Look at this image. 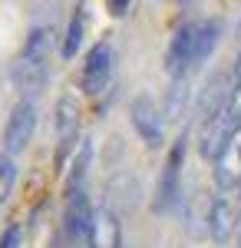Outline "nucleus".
Masks as SVG:
<instances>
[{
	"label": "nucleus",
	"instance_id": "nucleus-6",
	"mask_svg": "<svg viewBox=\"0 0 241 248\" xmlns=\"http://www.w3.org/2000/svg\"><path fill=\"white\" fill-rule=\"evenodd\" d=\"M215 186L218 189H241V126L231 133L225 149L215 159Z\"/></svg>",
	"mask_w": 241,
	"mask_h": 248
},
{
	"label": "nucleus",
	"instance_id": "nucleus-13",
	"mask_svg": "<svg viewBox=\"0 0 241 248\" xmlns=\"http://www.w3.org/2000/svg\"><path fill=\"white\" fill-rule=\"evenodd\" d=\"M83 10H76V17L70 20V30H66V40H63V57H76L79 43H83Z\"/></svg>",
	"mask_w": 241,
	"mask_h": 248
},
{
	"label": "nucleus",
	"instance_id": "nucleus-11",
	"mask_svg": "<svg viewBox=\"0 0 241 248\" xmlns=\"http://www.w3.org/2000/svg\"><path fill=\"white\" fill-rule=\"evenodd\" d=\"M90 245L93 248H119L122 245V225H119V215L103 205L93 215V229H90Z\"/></svg>",
	"mask_w": 241,
	"mask_h": 248
},
{
	"label": "nucleus",
	"instance_id": "nucleus-8",
	"mask_svg": "<svg viewBox=\"0 0 241 248\" xmlns=\"http://www.w3.org/2000/svg\"><path fill=\"white\" fill-rule=\"evenodd\" d=\"M33 126H37V109L30 99H20L14 106V116L7 123V153H20L30 139H33Z\"/></svg>",
	"mask_w": 241,
	"mask_h": 248
},
{
	"label": "nucleus",
	"instance_id": "nucleus-10",
	"mask_svg": "<svg viewBox=\"0 0 241 248\" xmlns=\"http://www.w3.org/2000/svg\"><path fill=\"white\" fill-rule=\"evenodd\" d=\"M182 155H185V146L179 139V146L168 153V162L162 169V179H159V195H155V209L159 212H168L175 205V199H179V166H182Z\"/></svg>",
	"mask_w": 241,
	"mask_h": 248
},
{
	"label": "nucleus",
	"instance_id": "nucleus-3",
	"mask_svg": "<svg viewBox=\"0 0 241 248\" xmlns=\"http://www.w3.org/2000/svg\"><path fill=\"white\" fill-rule=\"evenodd\" d=\"M238 126H241V119L235 116L231 103H225L215 113H208L205 123H202V129H198V153H202L205 159H218V153L225 149V142L231 139V133H235Z\"/></svg>",
	"mask_w": 241,
	"mask_h": 248
},
{
	"label": "nucleus",
	"instance_id": "nucleus-7",
	"mask_svg": "<svg viewBox=\"0 0 241 248\" xmlns=\"http://www.w3.org/2000/svg\"><path fill=\"white\" fill-rule=\"evenodd\" d=\"M132 126H136V133L146 139V146H162V136H166V123H162V113L155 109V103L149 99V96H139L136 103H132Z\"/></svg>",
	"mask_w": 241,
	"mask_h": 248
},
{
	"label": "nucleus",
	"instance_id": "nucleus-14",
	"mask_svg": "<svg viewBox=\"0 0 241 248\" xmlns=\"http://www.w3.org/2000/svg\"><path fill=\"white\" fill-rule=\"evenodd\" d=\"M14 179H17V166L10 155H0V205L7 202V195L14 189Z\"/></svg>",
	"mask_w": 241,
	"mask_h": 248
},
{
	"label": "nucleus",
	"instance_id": "nucleus-16",
	"mask_svg": "<svg viewBox=\"0 0 241 248\" xmlns=\"http://www.w3.org/2000/svg\"><path fill=\"white\" fill-rule=\"evenodd\" d=\"M20 242V229H10L7 235H3V242H0V248H17Z\"/></svg>",
	"mask_w": 241,
	"mask_h": 248
},
{
	"label": "nucleus",
	"instance_id": "nucleus-17",
	"mask_svg": "<svg viewBox=\"0 0 241 248\" xmlns=\"http://www.w3.org/2000/svg\"><path fill=\"white\" fill-rule=\"evenodd\" d=\"M129 3H132V0H109V10L116 14V17H122V14L129 10Z\"/></svg>",
	"mask_w": 241,
	"mask_h": 248
},
{
	"label": "nucleus",
	"instance_id": "nucleus-2",
	"mask_svg": "<svg viewBox=\"0 0 241 248\" xmlns=\"http://www.w3.org/2000/svg\"><path fill=\"white\" fill-rule=\"evenodd\" d=\"M53 30L50 27H37L30 37H27V46L20 53L17 66H14V79H17L20 90L27 93H40L43 83L50 77V60H53Z\"/></svg>",
	"mask_w": 241,
	"mask_h": 248
},
{
	"label": "nucleus",
	"instance_id": "nucleus-19",
	"mask_svg": "<svg viewBox=\"0 0 241 248\" xmlns=\"http://www.w3.org/2000/svg\"><path fill=\"white\" fill-rule=\"evenodd\" d=\"M238 248H241V235H238Z\"/></svg>",
	"mask_w": 241,
	"mask_h": 248
},
{
	"label": "nucleus",
	"instance_id": "nucleus-4",
	"mask_svg": "<svg viewBox=\"0 0 241 248\" xmlns=\"http://www.w3.org/2000/svg\"><path fill=\"white\" fill-rule=\"evenodd\" d=\"M241 218V195L238 189H218L211 199V218H208V235L215 242H228Z\"/></svg>",
	"mask_w": 241,
	"mask_h": 248
},
{
	"label": "nucleus",
	"instance_id": "nucleus-15",
	"mask_svg": "<svg viewBox=\"0 0 241 248\" xmlns=\"http://www.w3.org/2000/svg\"><path fill=\"white\" fill-rule=\"evenodd\" d=\"M228 103H231L235 116L241 119V77H238V83H235V90H231V99H228Z\"/></svg>",
	"mask_w": 241,
	"mask_h": 248
},
{
	"label": "nucleus",
	"instance_id": "nucleus-9",
	"mask_svg": "<svg viewBox=\"0 0 241 248\" xmlns=\"http://www.w3.org/2000/svg\"><path fill=\"white\" fill-rule=\"evenodd\" d=\"M93 215L90 209V199L83 189H73L70 199H66V212H63V222H66V232L70 238H90V229H93Z\"/></svg>",
	"mask_w": 241,
	"mask_h": 248
},
{
	"label": "nucleus",
	"instance_id": "nucleus-5",
	"mask_svg": "<svg viewBox=\"0 0 241 248\" xmlns=\"http://www.w3.org/2000/svg\"><path fill=\"white\" fill-rule=\"evenodd\" d=\"M112 79V46L109 43H96L86 57V66H83V90L90 96H99Z\"/></svg>",
	"mask_w": 241,
	"mask_h": 248
},
{
	"label": "nucleus",
	"instance_id": "nucleus-18",
	"mask_svg": "<svg viewBox=\"0 0 241 248\" xmlns=\"http://www.w3.org/2000/svg\"><path fill=\"white\" fill-rule=\"evenodd\" d=\"M238 77H241V57H238Z\"/></svg>",
	"mask_w": 241,
	"mask_h": 248
},
{
	"label": "nucleus",
	"instance_id": "nucleus-1",
	"mask_svg": "<svg viewBox=\"0 0 241 248\" xmlns=\"http://www.w3.org/2000/svg\"><path fill=\"white\" fill-rule=\"evenodd\" d=\"M222 37V23L218 20H195V23H182L175 30V37L168 43V73L172 77H188V70H195Z\"/></svg>",
	"mask_w": 241,
	"mask_h": 248
},
{
	"label": "nucleus",
	"instance_id": "nucleus-12",
	"mask_svg": "<svg viewBox=\"0 0 241 248\" xmlns=\"http://www.w3.org/2000/svg\"><path fill=\"white\" fill-rule=\"evenodd\" d=\"M56 136H60V146H73L76 136H79V109H76L73 96H63L60 106H56Z\"/></svg>",
	"mask_w": 241,
	"mask_h": 248
}]
</instances>
